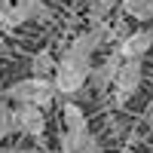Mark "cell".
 Here are the masks:
<instances>
[{
	"label": "cell",
	"mask_w": 153,
	"mask_h": 153,
	"mask_svg": "<svg viewBox=\"0 0 153 153\" xmlns=\"http://www.w3.org/2000/svg\"><path fill=\"white\" fill-rule=\"evenodd\" d=\"M0 3H3V0H0Z\"/></svg>",
	"instance_id": "obj_15"
},
{
	"label": "cell",
	"mask_w": 153,
	"mask_h": 153,
	"mask_svg": "<svg viewBox=\"0 0 153 153\" xmlns=\"http://www.w3.org/2000/svg\"><path fill=\"white\" fill-rule=\"evenodd\" d=\"M138 83H141V61H123L117 76H113V98H117V104H126L132 98Z\"/></svg>",
	"instance_id": "obj_3"
},
{
	"label": "cell",
	"mask_w": 153,
	"mask_h": 153,
	"mask_svg": "<svg viewBox=\"0 0 153 153\" xmlns=\"http://www.w3.org/2000/svg\"><path fill=\"white\" fill-rule=\"evenodd\" d=\"M22 25H25V19L16 9V3H12V0H3V3H0V28L3 31H16Z\"/></svg>",
	"instance_id": "obj_11"
},
{
	"label": "cell",
	"mask_w": 153,
	"mask_h": 153,
	"mask_svg": "<svg viewBox=\"0 0 153 153\" xmlns=\"http://www.w3.org/2000/svg\"><path fill=\"white\" fill-rule=\"evenodd\" d=\"M120 65H123V58L113 52L104 65H98V68L89 71V76H92L95 89H101V92H104V89H110V86H113V76H117V71H120Z\"/></svg>",
	"instance_id": "obj_6"
},
{
	"label": "cell",
	"mask_w": 153,
	"mask_h": 153,
	"mask_svg": "<svg viewBox=\"0 0 153 153\" xmlns=\"http://www.w3.org/2000/svg\"><path fill=\"white\" fill-rule=\"evenodd\" d=\"M16 129L25 132V135L40 138L43 129H46V117H43V110H37V107H19V110H16Z\"/></svg>",
	"instance_id": "obj_5"
},
{
	"label": "cell",
	"mask_w": 153,
	"mask_h": 153,
	"mask_svg": "<svg viewBox=\"0 0 153 153\" xmlns=\"http://www.w3.org/2000/svg\"><path fill=\"white\" fill-rule=\"evenodd\" d=\"M150 46H153V37H150L147 28H141V31H132V34H126V37H123V43H120V49H117V55L126 58V61H141V55L150 52Z\"/></svg>",
	"instance_id": "obj_4"
},
{
	"label": "cell",
	"mask_w": 153,
	"mask_h": 153,
	"mask_svg": "<svg viewBox=\"0 0 153 153\" xmlns=\"http://www.w3.org/2000/svg\"><path fill=\"white\" fill-rule=\"evenodd\" d=\"M34 68L40 71V74H43V71H49V68H55V65H52V55H49V52H40V55L34 58Z\"/></svg>",
	"instance_id": "obj_12"
},
{
	"label": "cell",
	"mask_w": 153,
	"mask_h": 153,
	"mask_svg": "<svg viewBox=\"0 0 153 153\" xmlns=\"http://www.w3.org/2000/svg\"><path fill=\"white\" fill-rule=\"evenodd\" d=\"M12 3H16V9L22 12L25 22H31V19L49 22V19H52V12H49V6L43 3V0H12Z\"/></svg>",
	"instance_id": "obj_9"
},
{
	"label": "cell",
	"mask_w": 153,
	"mask_h": 153,
	"mask_svg": "<svg viewBox=\"0 0 153 153\" xmlns=\"http://www.w3.org/2000/svg\"><path fill=\"white\" fill-rule=\"evenodd\" d=\"M9 98L19 101L22 107L43 110L49 101L55 98V89H52V83H49L46 76H28V80H19V83L9 86Z\"/></svg>",
	"instance_id": "obj_2"
},
{
	"label": "cell",
	"mask_w": 153,
	"mask_h": 153,
	"mask_svg": "<svg viewBox=\"0 0 153 153\" xmlns=\"http://www.w3.org/2000/svg\"><path fill=\"white\" fill-rule=\"evenodd\" d=\"M150 37H153V31H150Z\"/></svg>",
	"instance_id": "obj_14"
},
{
	"label": "cell",
	"mask_w": 153,
	"mask_h": 153,
	"mask_svg": "<svg viewBox=\"0 0 153 153\" xmlns=\"http://www.w3.org/2000/svg\"><path fill=\"white\" fill-rule=\"evenodd\" d=\"M61 153H101V144L95 141L92 135L74 138V135H61Z\"/></svg>",
	"instance_id": "obj_8"
},
{
	"label": "cell",
	"mask_w": 153,
	"mask_h": 153,
	"mask_svg": "<svg viewBox=\"0 0 153 153\" xmlns=\"http://www.w3.org/2000/svg\"><path fill=\"white\" fill-rule=\"evenodd\" d=\"M0 138H3V129H0Z\"/></svg>",
	"instance_id": "obj_13"
},
{
	"label": "cell",
	"mask_w": 153,
	"mask_h": 153,
	"mask_svg": "<svg viewBox=\"0 0 153 153\" xmlns=\"http://www.w3.org/2000/svg\"><path fill=\"white\" fill-rule=\"evenodd\" d=\"M120 6L129 19H138V22L153 19V0H120Z\"/></svg>",
	"instance_id": "obj_10"
},
{
	"label": "cell",
	"mask_w": 153,
	"mask_h": 153,
	"mask_svg": "<svg viewBox=\"0 0 153 153\" xmlns=\"http://www.w3.org/2000/svg\"><path fill=\"white\" fill-rule=\"evenodd\" d=\"M61 120H65V132L74 135V138H83L89 135V123H86V113L76 107V104H65L61 110Z\"/></svg>",
	"instance_id": "obj_7"
},
{
	"label": "cell",
	"mask_w": 153,
	"mask_h": 153,
	"mask_svg": "<svg viewBox=\"0 0 153 153\" xmlns=\"http://www.w3.org/2000/svg\"><path fill=\"white\" fill-rule=\"evenodd\" d=\"M89 71H92V58H86L80 52H74V49L68 46L65 55H61V61L55 65V80H52V89L61 95H74L80 92Z\"/></svg>",
	"instance_id": "obj_1"
}]
</instances>
